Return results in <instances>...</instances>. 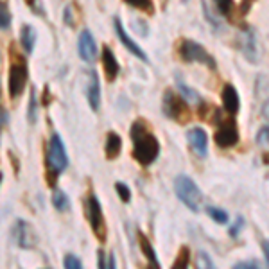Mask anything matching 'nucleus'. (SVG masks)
<instances>
[{
	"instance_id": "obj_1",
	"label": "nucleus",
	"mask_w": 269,
	"mask_h": 269,
	"mask_svg": "<svg viewBox=\"0 0 269 269\" xmlns=\"http://www.w3.org/2000/svg\"><path fill=\"white\" fill-rule=\"evenodd\" d=\"M131 142H133V158L142 167H149L160 155V142L153 133L147 131V126L142 118H137L131 126Z\"/></svg>"
},
{
	"instance_id": "obj_2",
	"label": "nucleus",
	"mask_w": 269,
	"mask_h": 269,
	"mask_svg": "<svg viewBox=\"0 0 269 269\" xmlns=\"http://www.w3.org/2000/svg\"><path fill=\"white\" fill-rule=\"evenodd\" d=\"M67 165H69V158H67L65 145L59 135L54 133L49 142V149H47V185L56 187L57 176L67 169Z\"/></svg>"
},
{
	"instance_id": "obj_3",
	"label": "nucleus",
	"mask_w": 269,
	"mask_h": 269,
	"mask_svg": "<svg viewBox=\"0 0 269 269\" xmlns=\"http://www.w3.org/2000/svg\"><path fill=\"white\" fill-rule=\"evenodd\" d=\"M174 190H176V196L180 197V201H182L187 208H190L192 212H199L203 194H201V190L197 189V185L189 176L185 174L178 176L174 180Z\"/></svg>"
},
{
	"instance_id": "obj_4",
	"label": "nucleus",
	"mask_w": 269,
	"mask_h": 269,
	"mask_svg": "<svg viewBox=\"0 0 269 269\" xmlns=\"http://www.w3.org/2000/svg\"><path fill=\"white\" fill-rule=\"evenodd\" d=\"M163 113L172 121L180 122V124H183L190 118V110L187 106L185 99L182 95H176L172 90H167L163 94Z\"/></svg>"
},
{
	"instance_id": "obj_5",
	"label": "nucleus",
	"mask_w": 269,
	"mask_h": 269,
	"mask_svg": "<svg viewBox=\"0 0 269 269\" xmlns=\"http://www.w3.org/2000/svg\"><path fill=\"white\" fill-rule=\"evenodd\" d=\"M180 54H182L183 59L189 61V63L208 65L212 70H216V67H217L216 59L206 52L205 47L199 45V43H196V42H192V40H183L182 45H180Z\"/></svg>"
},
{
	"instance_id": "obj_6",
	"label": "nucleus",
	"mask_w": 269,
	"mask_h": 269,
	"mask_svg": "<svg viewBox=\"0 0 269 269\" xmlns=\"http://www.w3.org/2000/svg\"><path fill=\"white\" fill-rule=\"evenodd\" d=\"M11 56H13V63L9 67V95L13 99H16L18 95H22L23 88H25L27 67H25V61L16 52H13Z\"/></svg>"
},
{
	"instance_id": "obj_7",
	"label": "nucleus",
	"mask_w": 269,
	"mask_h": 269,
	"mask_svg": "<svg viewBox=\"0 0 269 269\" xmlns=\"http://www.w3.org/2000/svg\"><path fill=\"white\" fill-rule=\"evenodd\" d=\"M86 208H88V219H90L92 231H94V235L101 243H104L106 241V221H104L103 208H101V203H99L95 194L88 196Z\"/></svg>"
},
{
	"instance_id": "obj_8",
	"label": "nucleus",
	"mask_w": 269,
	"mask_h": 269,
	"mask_svg": "<svg viewBox=\"0 0 269 269\" xmlns=\"http://www.w3.org/2000/svg\"><path fill=\"white\" fill-rule=\"evenodd\" d=\"M216 144L223 149L233 147L237 142H239V129H237V124L235 121H224L221 122L219 129L216 131Z\"/></svg>"
},
{
	"instance_id": "obj_9",
	"label": "nucleus",
	"mask_w": 269,
	"mask_h": 269,
	"mask_svg": "<svg viewBox=\"0 0 269 269\" xmlns=\"http://www.w3.org/2000/svg\"><path fill=\"white\" fill-rule=\"evenodd\" d=\"M13 239L20 248H25V250H31V248L36 246V233L27 221H16L15 228H13Z\"/></svg>"
},
{
	"instance_id": "obj_10",
	"label": "nucleus",
	"mask_w": 269,
	"mask_h": 269,
	"mask_svg": "<svg viewBox=\"0 0 269 269\" xmlns=\"http://www.w3.org/2000/svg\"><path fill=\"white\" fill-rule=\"evenodd\" d=\"M77 49H79V56L83 61L90 63V61L95 59L97 56V47H95V40L92 36L90 31L84 29L79 35V42H77Z\"/></svg>"
},
{
	"instance_id": "obj_11",
	"label": "nucleus",
	"mask_w": 269,
	"mask_h": 269,
	"mask_svg": "<svg viewBox=\"0 0 269 269\" xmlns=\"http://www.w3.org/2000/svg\"><path fill=\"white\" fill-rule=\"evenodd\" d=\"M187 138H189V144L194 151L197 153V156L205 158L206 153H208V137H206L205 129L201 128H194L187 133Z\"/></svg>"
},
{
	"instance_id": "obj_12",
	"label": "nucleus",
	"mask_w": 269,
	"mask_h": 269,
	"mask_svg": "<svg viewBox=\"0 0 269 269\" xmlns=\"http://www.w3.org/2000/svg\"><path fill=\"white\" fill-rule=\"evenodd\" d=\"M103 67H104V76H106L108 83H113V81L117 79L121 67H118V61H117V57H115L113 50L108 45L103 47Z\"/></svg>"
},
{
	"instance_id": "obj_13",
	"label": "nucleus",
	"mask_w": 269,
	"mask_h": 269,
	"mask_svg": "<svg viewBox=\"0 0 269 269\" xmlns=\"http://www.w3.org/2000/svg\"><path fill=\"white\" fill-rule=\"evenodd\" d=\"M86 97H88V103H90L92 110L99 111V106H101V86H99V77H97V74H95V70H90V72H88Z\"/></svg>"
},
{
	"instance_id": "obj_14",
	"label": "nucleus",
	"mask_w": 269,
	"mask_h": 269,
	"mask_svg": "<svg viewBox=\"0 0 269 269\" xmlns=\"http://www.w3.org/2000/svg\"><path fill=\"white\" fill-rule=\"evenodd\" d=\"M113 23H115V31H117V35H118V40H121L122 43H124V47L129 50L131 54H135L137 57H140L142 61H147V56H145V52L140 49V47L137 45V43L133 42L131 38L128 36V33L124 31V27H122V23H121V20L118 18H115L113 20Z\"/></svg>"
},
{
	"instance_id": "obj_15",
	"label": "nucleus",
	"mask_w": 269,
	"mask_h": 269,
	"mask_svg": "<svg viewBox=\"0 0 269 269\" xmlns=\"http://www.w3.org/2000/svg\"><path fill=\"white\" fill-rule=\"evenodd\" d=\"M221 97H223V106L228 113H237L239 111V94L235 90L233 84H224L223 92H221Z\"/></svg>"
},
{
	"instance_id": "obj_16",
	"label": "nucleus",
	"mask_w": 269,
	"mask_h": 269,
	"mask_svg": "<svg viewBox=\"0 0 269 269\" xmlns=\"http://www.w3.org/2000/svg\"><path fill=\"white\" fill-rule=\"evenodd\" d=\"M122 147V138L118 137L115 131H110L106 135V145H104V153H106L108 160H115L121 153Z\"/></svg>"
},
{
	"instance_id": "obj_17",
	"label": "nucleus",
	"mask_w": 269,
	"mask_h": 269,
	"mask_svg": "<svg viewBox=\"0 0 269 269\" xmlns=\"http://www.w3.org/2000/svg\"><path fill=\"white\" fill-rule=\"evenodd\" d=\"M243 50L246 54L248 59L257 61L258 59V49H257V40H255L253 31H246V35L243 36Z\"/></svg>"
},
{
	"instance_id": "obj_18",
	"label": "nucleus",
	"mask_w": 269,
	"mask_h": 269,
	"mask_svg": "<svg viewBox=\"0 0 269 269\" xmlns=\"http://www.w3.org/2000/svg\"><path fill=\"white\" fill-rule=\"evenodd\" d=\"M20 42H22V47L25 49V52H33L35 42H36V31L33 29V25L25 23V25L20 29Z\"/></svg>"
},
{
	"instance_id": "obj_19",
	"label": "nucleus",
	"mask_w": 269,
	"mask_h": 269,
	"mask_svg": "<svg viewBox=\"0 0 269 269\" xmlns=\"http://www.w3.org/2000/svg\"><path fill=\"white\" fill-rule=\"evenodd\" d=\"M138 244H140V251L144 253V257L147 258L149 262H151L155 267H160V262H158V258H156V253H155V250H153V246H151V243H149V239L145 237L142 231H138Z\"/></svg>"
},
{
	"instance_id": "obj_20",
	"label": "nucleus",
	"mask_w": 269,
	"mask_h": 269,
	"mask_svg": "<svg viewBox=\"0 0 269 269\" xmlns=\"http://www.w3.org/2000/svg\"><path fill=\"white\" fill-rule=\"evenodd\" d=\"M176 86H178L180 95H182L185 101H190V103H199V95H197V92L192 90L190 86H187L185 81H183V79L176 77Z\"/></svg>"
},
{
	"instance_id": "obj_21",
	"label": "nucleus",
	"mask_w": 269,
	"mask_h": 269,
	"mask_svg": "<svg viewBox=\"0 0 269 269\" xmlns=\"http://www.w3.org/2000/svg\"><path fill=\"white\" fill-rule=\"evenodd\" d=\"M52 205L56 206L59 212H65V210L70 208V203H69V197H67V194L63 192V190L56 189L52 194Z\"/></svg>"
},
{
	"instance_id": "obj_22",
	"label": "nucleus",
	"mask_w": 269,
	"mask_h": 269,
	"mask_svg": "<svg viewBox=\"0 0 269 269\" xmlns=\"http://www.w3.org/2000/svg\"><path fill=\"white\" fill-rule=\"evenodd\" d=\"M189 262H190V250L187 246H182L178 251V258L174 260L172 267H187Z\"/></svg>"
},
{
	"instance_id": "obj_23",
	"label": "nucleus",
	"mask_w": 269,
	"mask_h": 269,
	"mask_svg": "<svg viewBox=\"0 0 269 269\" xmlns=\"http://www.w3.org/2000/svg\"><path fill=\"white\" fill-rule=\"evenodd\" d=\"M206 214H208L216 223H219V224L228 223V214L224 212V210L217 208V206H208V208H206Z\"/></svg>"
},
{
	"instance_id": "obj_24",
	"label": "nucleus",
	"mask_w": 269,
	"mask_h": 269,
	"mask_svg": "<svg viewBox=\"0 0 269 269\" xmlns=\"http://www.w3.org/2000/svg\"><path fill=\"white\" fill-rule=\"evenodd\" d=\"M36 115H38V104H36V90L33 88L29 97V110H27L29 122H36Z\"/></svg>"
},
{
	"instance_id": "obj_25",
	"label": "nucleus",
	"mask_w": 269,
	"mask_h": 269,
	"mask_svg": "<svg viewBox=\"0 0 269 269\" xmlns=\"http://www.w3.org/2000/svg\"><path fill=\"white\" fill-rule=\"evenodd\" d=\"M128 4H131L133 8L137 9H142V11L149 13V15H153V11H155V6H153L151 0H128Z\"/></svg>"
},
{
	"instance_id": "obj_26",
	"label": "nucleus",
	"mask_w": 269,
	"mask_h": 269,
	"mask_svg": "<svg viewBox=\"0 0 269 269\" xmlns=\"http://www.w3.org/2000/svg\"><path fill=\"white\" fill-rule=\"evenodd\" d=\"M214 4L217 6V11L221 13V15L228 16L231 13V9H233V0H214Z\"/></svg>"
},
{
	"instance_id": "obj_27",
	"label": "nucleus",
	"mask_w": 269,
	"mask_h": 269,
	"mask_svg": "<svg viewBox=\"0 0 269 269\" xmlns=\"http://www.w3.org/2000/svg\"><path fill=\"white\" fill-rule=\"evenodd\" d=\"M255 140H257V144L260 145V147H267L269 145V126H264V128L258 129Z\"/></svg>"
},
{
	"instance_id": "obj_28",
	"label": "nucleus",
	"mask_w": 269,
	"mask_h": 269,
	"mask_svg": "<svg viewBox=\"0 0 269 269\" xmlns=\"http://www.w3.org/2000/svg\"><path fill=\"white\" fill-rule=\"evenodd\" d=\"M115 190H117L118 197H121L124 203H129V199H131V190L128 189V185H124V183L117 182V183H115Z\"/></svg>"
},
{
	"instance_id": "obj_29",
	"label": "nucleus",
	"mask_w": 269,
	"mask_h": 269,
	"mask_svg": "<svg viewBox=\"0 0 269 269\" xmlns=\"http://www.w3.org/2000/svg\"><path fill=\"white\" fill-rule=\"evenodd\" d=\"M63 265L65 267H69V269H81V260L76 257V255L69 253L67 257L63 258Z\"/></svg>"
},
{
	"instance_id": "obj_30",
	"label": "nucleus",
	"mask_w": 269,
	"mask_h": 269,
	"mask_svg": "<svg viewBox=\"0 0 269 269\" xmlns=\"http://www.w3.org/2000/svg\"><path fill=\"white\" fill-rule=\"evenodd\" d=\"M9 22H11V18H9V11H8V6L2 4V9H0V25H2V29H8L9 27Z\"/></svg>"
},
{
	"instance_id": "obj_31",
	"label": "nucleus",
	"mask_w": 269,
	"mask_h": 269,
	"mask_svg": "<svg viewBox=\"0 0 269 269\" xmlns=\"http://www.w3.org/2000/svg\"><path fill=\"white\" fill-rule=\"evenodd\" d=\"M197 264H199V267H214V262L210 260V257H206L205 251H199L197 253Z\"/></svg>"
},
{
	"instance_id": "obj_32",
	"label": "nucleus",
	"mask_w": 269,
	"mask_h": 269,
	"mask_svg": "<svg viewBox=\"0 0 269 269\" xmlns=\"http://www.w3.org/2000/svg\"><path fill=\"white\" fill-rule=\"evenodd\" d=\"M243 226H244V219H243V217H239V219L235 221L233 226L230 228V235H231V237H237V235H239V231L243 230Z\"/></svg>"
},
{
	"instance_id": "obj_33",
	"label": "nucleus",
	"mask_w": 269,
	"mask_h": 269,
	"mask_svg": "<svg viewBox=\"0 0 269 269\" xmlns=\"http://www.w3.org/2000/svg\"><path fill=\"white\" fill-rule=\"evenodd\" d=\"M235 267H239V269H246V267H260V264H258L257 260H244V262H237V264H235Z\"/></svg>"
},
{
	"instance_id": "obj_34",
	"label": "nucleus",
	"mask_w": 269,
	"mask_h": 269,
	"mask_svg": "<svg viewBox=\"0 0 269 269\" xmlns=\"http://www.w3.org/2000/svg\"><path fill=\"white\" fill-rule=\"evenodd\" d=\"M63 18H65V23H67V25H70V27L76 25V23H74V20H72V8H65Z\"/></svg>"
},
{
	"instance_id": "obj_35",
	"label": "nucleus",
	"mask_w": 269,
	"mask_h": 269,
	"mask_svg": "<svg viewBox=\"0 0 269 269\" xmlns=\"http://www.w3.org/2000/svg\"><path fill=\"white\" fill-rule=\"evenodd\" d=\"M50 101H52V95H50L49 86H45V88H43V106H49Z\"/></svg>"
},
{
	"instance_id": "obj_36",
	"label": "nucleus",
	"mask_w": 269,
	"mask_h": 269,
	"mask_svg": "<svg viewBox=\"0 0 269 269\" xmlns=\"http://www.w3.org/2000/svg\"><path fill=\"white\" fill-rule=\"evenodd\" d=\"M8 156L11 158V163H13V171H15V174L18 176L20 172V165H18V160H16V156L13 155V153H8Z\"/></svg>"
},
{
	"instance_id": "obj_37",
	"label": "nucleus",
	"mask_w": 269,
	"mask_h": 269,
	"mask_svg": "<svg viewBox=\"0 0 269 269\" xmlns=\"http://www.w3.org/2000/svg\"><path fill=\"white\" fill-rule=\"evenodd\" d=\"M104 255H106V253H104L103 250H99V251H97V257H99L97 265H99V267H106V262H104Z\"/></svg>"
},
{
	"instance_id": "obj_38",
	"label": "nucleus",
	"mask_w": 269,
	"mask_h": 269,
	"mask_svg": "<svg viewBox=\"0 0 269 269\" xmlns=\"http://www.w3.org/2000/svg\"><path fill=\"white\" fill-rule=\"evenodd\" d=\"M262 250H264L265 260L269 262V241H264V243H262Z\"/></svg>"
},
{
	"instance_id": "obj_39",
	"label": "nucleus",
	"mask_w": 269,
	"mask_h": 269,
	"mask_svg": "<svg viewBox=\"0 0 269 269\" xmlns=\"http://www.w3.org/2000/svg\"><path fill=\"white\" fill-rule=\"evenodd\" d=\"M8 121H9L8 110H6V108H2V128H6V126H8Z\"/></svg>"
},
{
	"instance_id": "obj_40",
	"label": "nucleus",
	"mask_w": 269,
	"mask_h": 269,
	"mask_svg": "<svg viewBox=\"0 0 269 269\" xmlns=\"http://www.w3.org/2000/svg\"><path fill=\"white\" fill-rule=\"evenodd\" d=\"M262 113H264V117L269 121V99L264 103V108H262Z\"/></svg>"
},
{
	"instance_id": "obj_41",
	"label": "nucleus",
	"mask_w": 269,
	"mask_h": 269,
	"mask_svg": "<svg viewBox=\"0 0 269 269\" xmlns=\"http://www.w3.org/2000/svg\"><path fill=\"white\" fill-rule=\"evenodd\" d=\"M262 162H264L265 165H269V153H264V156H262Z\"/></svg>"
},
{
	"instance_id": "obj_42",
	"label": "nucleus",
	"mask_w": 269,
	"mask_h": 269,
	"mask_svg": "<svg viewBox=\"0 0 269 269\" xmlns=\"http://www.w3.org/2000/svg\"><path fill=\"white\" fill-rule=\"evenodd\" d=\"M25 2L31 6V8H35V9H36V0H25ZM35 9H33V11H35Z\"/></svg>"
},
{
	"instance_id": "obj_43",
	"label": "nucleus",
	"mask_w": 269,
	"mask_h": 269,
	"mask_svg": "<svg viewBox=\"0 0 269 269\" xmlns=\"http://www.w3.org/2000/svg\"><path fill=\"white\" fill-rule=\"evenodd\" d=\"M110 267H115V258H113V255H110Z\"/></svg>"
}]
</instances>
